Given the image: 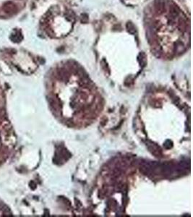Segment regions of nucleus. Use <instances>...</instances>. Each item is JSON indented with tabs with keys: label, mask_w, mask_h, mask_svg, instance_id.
<instances>
[{
	"label": "nucleus",
	"mask_w": 193,
	"mask_h": 217,
	"mask_svg": "<svg viewBox=\"0 0 193 217\" xmlns=\"http://www.w3.org/2000/svg\"><path fill=\"white\" fill-rule=\"evenodd\" d=\"M4 10L7 13H12L17 11V7L12 2H7L4 5Z\"/></svg>",
	"instance_id": "1"
},
{
	"label": "nucleus",
	"mask_w": 193,
	"mask_h": 217,
	"mask_svg": "<svg viewBox=\"0 0 193 217\" xmlns=\"http://www.w3.org/2000/svg\"><path fill=\"white\" fill-rule=\"evenodd\" d=\"M10 38H11V40L14 42H19L22 39V36L21 35V34L20 32H15L14 34H12V36H10Z\"/></svg>",
	"instance_id": "2"
}]
</instances>
